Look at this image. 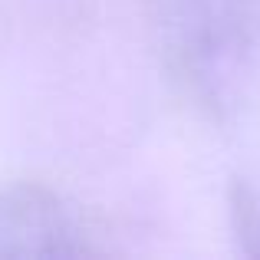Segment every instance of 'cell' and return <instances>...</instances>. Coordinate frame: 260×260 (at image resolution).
I'll return each instance as SVG.
<instances>
[{
    "label": "cell",
    "mask_w": 260,
    "mask_h": 260,
    "mask_svg": "<svg viewBox=\"0 0 260 260\" xmlns=\"http://www.w3.org/2000/svg\"><path fill=\"white\" fill-rule=\"evenodd\" d=\"M86 241L56 198L23 188L0 198V257H76Z\"/></svg>",
    "instance_id": "6da1fadb"
}]
</instances>
